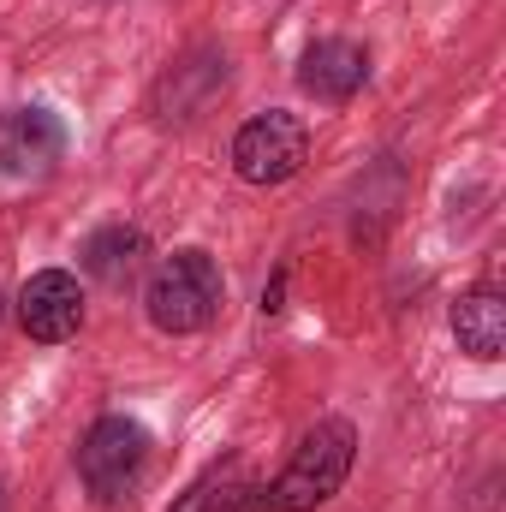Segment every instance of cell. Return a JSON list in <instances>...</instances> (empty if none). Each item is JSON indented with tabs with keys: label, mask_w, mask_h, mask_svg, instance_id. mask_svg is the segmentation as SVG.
I'll list each match as a JSON object with an SVG mask.
<instances>
[{
	"label": "cell",
	"mask_w": 506,
	"mask_h": 512,
	"mask_svg": "<svg viewBox=\"0 0 506 512\" xmlns=\"http://www.w3.org/2000/svg\"><path fill=\"white\" fill-rule=\"evenodd\" d=\"M352 459H358V429L346 417H316L304 429V441L292 447L286 471L274 483H251L245 512H316L346 489Z\"/></svg>",
	"instance_id": "cell-1"
},
{
	"label": "cell",
	"mask_w": 506,
	"mask_h": 512,
	"mask_svg": "<svg viewBox=\"0 0 506 512\" xmlns=\"http://www.w3.org/2000/svg\"><path fill=\"white\" fill-rule=\"evenodd\" d=\"M221 298H227L221 262L191 245V251H173V256L155 262V274L143 286V316H149L155 334L185 340V334H203L221 316Z\"/></svg>",
	"instance_id": "cell-2"
},
{
	"label": "cell",
	"mask_w": 506,
	"mask_h": 512,
	"mask_svg": "<svg viewBox=\"0 0 506 512\" xmlns=\"http://www.w3.org/2000/svg\"><path fill=\"white\" fill-rule=\"evenodd\" d=\"M149 453H155V441H149V429L137 417H120V411L96 417L84 429V441H78V477H84V489L102 507H114V501H126L131 489L143 483Z\"/></svg>",
	"instance_id": "cell-3"
},
{
	"label": "cell",
	"mask_w": 506,
	"mask_h": 512,
	"mask_svg": "<svg viewBox=\"0 0 506 512\" xmlns=\"http://www.w3.org/2000/svg\"><path fill=\"white\" fill-rule=\"evenodd\" d=\"M304 161H310V126L286 108L245 120L233 137V173L245 185H286L292 173H304Z\"/></svg>",
	"instance_id": "cell-4"
},
{
	"label": "cell",
	"mask_w": 506,
	"mask_h": 512,
	"mask_svg": "<svg viewBox=\"0 0 506 512\" xmlns=\"http://www.w3.org/2000/svg\"><path fill=\"white\" fill-rule=\"evenodd\" d=\"M18 328L36 346H66L84 328V286L66 268H36L18 286Z\"/></svg>",
	"instance_id": "cell-5"
},
{
	"label": "cell",
	"mask_w": 506,
	"mask_h": 512,
	"mask_svg": "<svg viewBox=\"0 0 506 512\" xmlns=\"http://www.w3.org/2000/svg\"><path fill=\"white\" fill-rule=\"evenodd\" d=\"M66 155V120L48 108H6L0 114V167L12 179H36L54 173V161Z\"/></svg>",
	"instance_id": "cell-6"
},
{
	"label": "cell",
	"mask_w": 506,
	"mask_h": 512,
	"mask_svg": "<svg viewBox=\"0 0 506 512\" xmlns=\"http://www.w3.org/2000/svg\"><path fill=\"white\" fill-rule=\"evenodd\" d=\"M364 84H370V54H364L352 36H322V42H310L304 60H298V90L316 96V102H328V108L352 102Z\"/></svg>",
	"instance_id": "cell-7"
},
{
	"label": "cell",
	"mask_w": 506,
	"mask_h": 512,
	"mask_svg": "<svg viewBox=\"0 0 506 512\" xmlns=\"http://www.w3.org/2000/svg\"><path fill=\"white\" fill-rule=\"evenodd\" d=\"M453 340H459V352H471L477 364L506 358V298L495 286L459 292V304H453Z\"/></svg>",
	"instance_id": "cell-8"
},
{
	"label": "cell",
	"mask_w": 506,
	"mask_h": 512,
	"mask_svg": "<svg viewBox=\"0 0 506 512\" xmlns=\"http://www.w3.org/2000/svg\"><path fill=\"white\" fill-rule=\"evenodd\" d=\"M143 233L126 227V221H114V227H96L90 239H84V251H78V268L90 274V280H102V286H126L131 274L143 268Z\"/></svg>",
	"instance_id": "cell-9"
},
{
	"label": "cell",
	"mask_w": 506,
	"mask_h": 512,
	"mask_svg": "<svg viewBox=\"0 0 506 512\" xmlns=\"http://www.w3.org/2000/svg\"><path fill=\"white\" fill-rule=\"evenodd\" d=\"M245 495H251V477H245V459L239 453H227V459H215L179 501L173 512H245Z\"/></svg>",
	"instance_id": "cell-10"
},
{
	"label": "cell",
	"mask_w": 506,
	"mask_h": 512,
	"mask_svg": "<svg viewBox=\"0 0 506 512\" xmlns=\"http://www.w3.org/2000/svg\"><path fill=\"white\" fill-rule=\"evenodd\" d=\"M0 316H6V298H0Z\"/></svg>",
	"instance_id": "cell-11"
}]
</instances>
